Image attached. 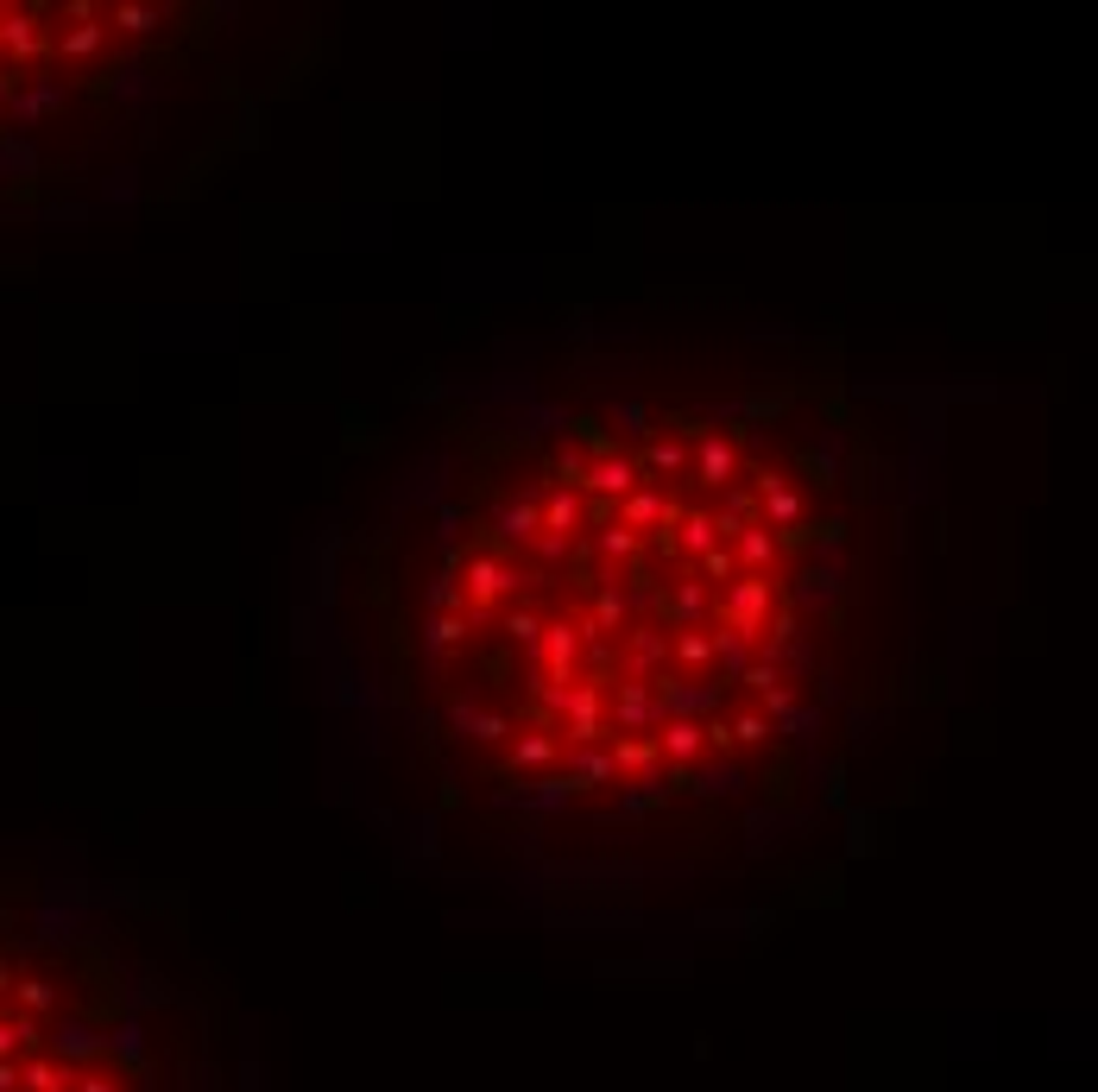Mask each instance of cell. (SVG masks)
<instances>
[{"label": "cell", "instance_id": "1", "mask_svg": "<svg viewBox=\"0 0 1098 1092\" xmlns=\"http://www.w3.org/2000/svg\"><path fill=\"white\" fill-rule=\"evenodd\" d=\"M764 600H771V575H745V581L732 587V619H739V632H758Z\"/></svg>", "mask_w": 1098, "mask_h": 1092}, {"label": "cell", "instance_id": "2", "mask_svg": "<svg viewBox=\"0 0 1098 1092\" xmlns=\"http://www.w3.org/2000/svg\"><path fill=\"white\" fill-rule=\"evenodd\" d=\"M587 487H600V493H632V487H638V461H612V455H600V461L587 467Z\"/></svg>", "mask_w": 1098, "mask_h": 1092}, {"label": "cell", "instance_id": "3", "mask_svg": "<svg viewBox=\"0 0 1098 1092\" xmlns=\"http://www.w3.org/2000/svg\"><path fill=\"white\" fill-rule=\"evenodd\" d=\"M701 481H707V487L732 481V449H726V442H701Z\"/></svg>", "mask_w": 1098, "mask_h": 1092}, {"label": "cell", "instance_id": "4", "mask_svg": "<svg viewBox=\"0 0 1098 1092\" xmlns=\"http://www.w3.org/2000/svg\"><path fill=\"white\" fill-rule=\"evenodd\" d=\"M701 745V726L695 720H669V732H663V752H675V758H689Z\"/></svg>", "mask_w": 1098, "mask_h": 1092}, {"label": "cell", "instance_id": "5", "mask_svg": "<svg viewBox=\"0 0 1098 1092\" xmlns=\"http://www.w3.org/2000/svg\"><path fill=\"white\" fill-rule=\"evenodd\" d=\"M682 543L707 556V550H720V524H714V518H689V524H682Z\"/></svg>", "mask_w": 1098, "mask_h": 1092}, {"label": "cell", "instance_id": "6", "mask_svg": "<svg viewBox=\"0 0 1098 1092\" xmlns=\"http://www.w3.org/2000/svg\"><path fill=\"white\" fill-rule=\"evenodd\" d=\"M739 556H745L751 569H764V562L777 556V543H771L764 530H739Z\"/></svg>", "mask_w": 1098, "mask_h": 1092}, {"label": "cell", "instance_id": "7", "mask_svg": "<svg viewBox=\"0 0 1098 1092\" xmlns=\"http://www.w3.org/2000/svg\"><path fill=\"white\" fill-rule=\"evenodd\" d=\"M499 530L524 543V537H537V512H530V506H505V512H499Z\"/></svg>", "mask_w": 1098, "mask_h": 1092}, {"label": "cell", "instance_id": "8", "mask_svg": "<svg viewBox=\"0 0 1098 1092\" xmlns=\"http://www.w3.org/2000/svg\"><path fill=\"white\" fill-rule=\"evenodd\" d=\"M505 581H512V575H505L499 562H473V594H480V600H487V594H499Z\"/></svg>", "mask_w": 1098, "mask_h": 1092}, {"label": "cell", "instance_id": "9", "mask_svg": "<svg viewBox=\"0 0 1098 1092\" xmlns=\"http://www.w3.org/2000/svg\"><path fill=\"white\" fill-rule=\"evenodd\" d=\"M764 506H771V518H777V524H789V518L802 512V499H795L789 487H771V493H764Z\"/></svg>", "mask_w": 1098, "mask_h": 1092}, {"label": "cell", "instance_id": "10", "mask_svg": "<svg viewBox=\"0 0 1098 1092\" xmlns=\"http://www.w3.org/2000/svg\"><path fill=\"white\" fill-rule=\"evenodd\" d=\"M663 512H669V506H663L657 493H638V499L626 506V524H650V518H663Z\"/></svg>", "mask_w": 1098, "mask_h": 1092}, {"label": "cell", "instance_id": "11", "mask_svg": "<svg viewBox=\"0 0 1098 1092\" xmlns=\"http://www.w3.org/2000/svg\"><path fill=\"white\" fill-rule=\"evenodd\" d=\"M575 518H581V506H575V493H556V499H549V530H569Z\"/></svg>", "mask_w": 1098, "mask_h": 1092}, {"label": "cell", "instance_id": "12", "mask_svg": "<svg viewBox=\"0 0 1098 1092\" xmlns=\"http://www.w3.org/2000/svg\"><path fill=\"white\" fill-rule=\"evenodd\" d=\"M644 467H657V473H675V467H682V449H675V442H657V449L644 455Z\"/></svg>", "mask_w": 1098, "mask_h": 1092}, {"label": "cell", "instance_id": "13", "mask_svg": "<svg viewBox=\"0 0 1098 1092\" xmlns=\"http://www.w3.org/2000/svg\"><path fill=\"white\" fill-rule=\"evenodd\" d=\"M512 638H518V644H537V619H530V612H512Z\"/></svg>", "mask_w": 1098, "mask_h": 1092}, {"label": "cell", "instance_id": "14", "mask_svg": "<svg viewBox=\"0 0 1098 1092\" xmlns=\"http://www.w3.org/2000/svg\"><path fill=\"white\" fill-rule=\"evenodd\" d=\"M518 758H524V764H543V758H549V739H524Z\"/></svg>", "mask_w": 1098, "mask_h": 1092}, {"label": "cell", "instance_id": "15", "mask_svg": "<svg viewBox=\"0 0 1098 1092\" xmlns=\"http://www.w3.org/2000/svg\"><path fill=\"white\" fill-rule=\"evenodd\" d=\"M606 550H612V556H626V550H632V530H626V524H612V530H606Z\"/></svg>", "mask_w": 1098, "mask_h": 1092}, {"label": "cell", "instance_id": "16", "mask_svg": "<svg viewBox=\"0 0 1098 1092\" xmlns=\"http://www.w3.org/2000/svg\"><path fill=\"white\" fill-rule=\"evenodd\" d=\"M701 569H707V575H732V556H726V550H707Z\"/></svg>", "mask_w": 1098, "mask_h": 1092}, {"label": "cell", "instance_id": "17", "mask_svg": "<svg viewBox=\"0 0 1098 1092\" xmlns=\"http://www.w3.org/2000/svg\"><path fill=\"white\" fill-rule=\"evenodd\" d=\"M619 612H626V606H619V594H600V626H612Z\"/></svg>", "mask_w": 1098, "mask_h": 1092}]
</instances>
